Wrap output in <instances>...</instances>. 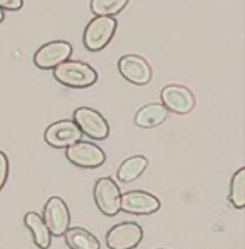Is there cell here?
Returning a JSON list of instances; mask_svg holds the SVG:
<instances>
[{"instance_id":"6da1fadb","label":"cell","mask_w":245,"mask_h":249,"mask_svg":"<svg viewBox=\"0 0 245 249\" xmlns=\"http://www.w3.org/2000/svg\"><path fill=\"white\" fill-rule=\"evenodd\" d=\"M52 72L57 82L72 89H86L98 82V71L82 60L69 59L52 69Z\"/></svg>"},{"instance_id":"7a4b0ae2","label":"cell","mask_w":245,"mask_h":249,"mask_svg":"<svg viewBox=\"0 0 245 249\" xmlns=\"http://www.w3.org/2000/svg\"><path fill=\"white\" fill-rule=\"evenodd\" d=\"M118 29V22L109 15H96L86 25L82 34V44L89 52H99L109 45Z\"/></svg>"},{"instance_id":"3957f363","label":"cell","mask_w":245,"mask_h":249,"mask_svg":"<svg viewBox=\"0 0 245 249\" xmlns=\"http://www.w3.org/2000/svg\"><path fill=\"white\" fill-rule=\"evenodd\" d=\"M94 204L102 216L114 217L121 211V191L114 179L99 178L94 184Z\"/></svg>"},{"instance_id":"277c9868","label":"cell","mask_w":245,"mask_h":249,"mask_svg":"<svg viewBox=\"0 0 245 249\" xmlns=\"http://www.w3.org/2000/svg\"><path fill=\"white\" fill-rule=\"evenodd\" d=\"M72 121L76 122L82 136L89 137L93 141L106 139L111 132L109 122L106 121L104 116L99 114L96 109H91V107H78L74 110Z\"/></svg>"},{"instance_id":"5b68a950","label":"cell","mask_w":245,"mask_h":249,"mask_svg":"<svg viewBox=\"0 0 245 249\" xmlns=\"http://www.w3.org/2000/svg\"><path fill=\"white\" fill-rule=\"evenodd\" d=\"M66 158L71 164L82 169H96L106 162V154L99 145L87 141H78L66 147Z\"/></svg>"},{"instance_id":"8992f818","label":"cell","mask_w":245,"mask_h":249,"mask_svg":"<svg viewBox=\"0 0 245 249\" xmlns=\"http://www.w3.org/2000/svg\"><path fill=\"white\" fill-rule=\"evenodd\" d=\"M118 72L122 79L133 86H146L153 79V69L150 62L136 53L122 55L118 60Z\"/></svg>"},{"instance_id":"52a82bcc","label":"cell","mask_w":245,"mask_h":249,"mask_svg":"<svg viewBox=\"0 0 245 249\" xmlns=\"http://www.w3.org/2000/svg\"><path fill=\"white\" fill-rule=\"evenodd\" d=\"M44 223L47 226L51 236L61 237L71 228V211L66 201L57 196L49 197L44 206Z\"/></svg>"},{"instance_id":"ba28073f","label":"cell","mask_w":245,"mask_h":249,"mask_svg":"<svg viewBox=\"0 0 245 249\" xmlns=\"http://www.w3.org/2000/svg\"><path fill=\"white\" fill-rule=\"evenodd\" d=\"M143 241V228L133 221L114 224L106 232V244L109 249H135Z\"/></svg>"},{"instance_id":"9c48e42d","label":"cell","mask_w":245,"mask_h":249,"mask_svg":"<svg viewBox=\"0 0 245 249\" xmlns=\"http://www.w3.org/2000/svg\"><path fill=\"white\" fill-rule=\"evenodd\" d=\"M160 97H162V104L168 112L185 116V114H190L195 109V95L185 86L168 84L160 92Z\"/></svg>"},{"instance_id":"30bf717a","label":"cell","mask_w":245,"mask_h":249,"mask_svg":"<svg viewBox=\"0 0 245 249\" xmlns=\"http://www.w3.org/2000/svg\"><path fill=\"white\" fill-rule=\"evenodd\" d=\"M72 55V45L66 40H52L34 53V66L41 71H52Z\"/></svg>"},{"instance_id":"8fae6325","label":"cell","mask_w":245,"mask_h":249,"mask_svg":"<svg viewBox=\"0 0 245 249\" xmlns=\"http://www.w3.org/2000/svg\"><path fill=\"white\" fill-rule=\"evenodd\" d=\"M81 131L71 119H61V121L52 122L44 132L45 144L54 149H66L71 144L81 141Z\"/></svg>"},{"instance_id":"7c38bea8","label":"cell","mask_w":245,"mask_h":249,"mask_svg":"<svg viewBox=\"0 0 245 249\" xmlns=\"http://www.w3.org/2000/svg\"><path fill=\"white\" fill-rule=\"evenodd\" d=\"M162 208V202L148 191H128L121 193V211L135 216H150Z\"/></svg>"},{"instance_id":"4fadbf2b","label":"cell","mask_w":245,"mask_h":249,"mask_svg":"<svg viewBox=\"0 0 245 249\" xmlns=\"http://www.w3.org/2000/svg\"><path fill=\"white\" fill-rule=\"evenodd\" d=\"M168 110L164 109L162 102H151L138 109L135 114V124L141 129H153L162 125L168 117Z\"/></svg>"},{"instance_id":"5bb4252c","label":"cell","mask_w":245,"mask_h":249,"mask_svg":"<svg viewBox=\"0 0 245 249\" xmlns=\"http://www.w3.org/2000/svg\"><path fill=\"white\" fill-rule=\"evenodd\" d=\"M148 164H150L148 158L140 156V154L124 159V162H121V166L118 167V172H116L118 181L122 184H129V182L136 181V179L141 178L143 172L148 169Z\"/></svg>"},{"instance_id":"9a60e30c","label":"cell","mask_w":245,"mask_h":249,"mask_svg":"<svg viewBox=\"0 0 245 249\" xmlns=\"http://www.w3.org/2000/svg\"><path fill=\"white\" fill-rule=\"evenodd\" d=\"M24 223L30 231V234H32L34 244H36L37 248H41V249L51 248L52 236H51V232H49L44 219H42V216H39L37 213H34V211H30V213H27L24 216Z\"/></svg>"},{"instance_id":"2e32d148","label":"cell","mask_w":245,"mask_h":249,"mask_svg":"<svg viewBox=\"0 0 245 249\" xmlns=\"http://www.w3.org/2000/svg\"><path fill=\"white\" fill-rule=\"evenodd\" d=\"M64 239L69 249H101V243L93 232L74 226L64 232Z\"/></svg>"},{"instance_id":"e0dca14e","label":"cell","mask_w":245,"mask_h":249,"mask_svg":"<svg viewBox=\"0 0 245 249\" xmlns=\"http://www.w3.org/2000/svg\"><path fill=\"white\" fill-rule=\"evenodd\" d=\"M228 202L237 209L245 208V167H240V169L232 176Z\"/></svg>"},{"instance_id":"ac0fdd59","label":"cell","mask_w":245,"mask_h":249,"mask_svg":"<svg viewBox=\"0 0 245 249\" xmlns=\"http://www.w3.org/2000/svg\"><path fill=\"white\" fill-rule=\"evenodd\" d=\"M129 0H91L89 9L94 15H109L114 17L126 9Z\"/></svg>"},{"instance_id":"d6986e66","label":"cell","mask_w":245,"mask_h":249,"mask_svg":"<svg viewBox=\"0 0 245 249\" xmlns=\"http://www.w3.org/2000/svg\"><path fill=\"white\" fill-rule=\"evenodd\" d=\"M9 179V158L3 151H0V191L3 189Z\"/></svg>"},{"instance_id":"ffe728a7","label":"cell","mask_w":245,"mask_h":249,"mask_svg":"<svg viewBox=\"0 0 245 249\" xmlns=\"http://www.w3.org/2000/svg\"><path fill=\"white\" fill-rule=\"evenodd\" d=\"M24 7V0H0V9L3 12H17Z\"/></svg>"},{"instance_id":"44dd1931","label":"cell","mask_w":245,"mask_h":249,"mask_svg":"<svg viewBox=\"0 0 245 249\" xmlns=\"http://www.w3.org/2000/svg\"><path fill=\"white\" fill-rule=\"evenodd\" d=\"M3 20H5V12H3V10L0 9V24H2Z\"/></svg>"}]
</instances>
